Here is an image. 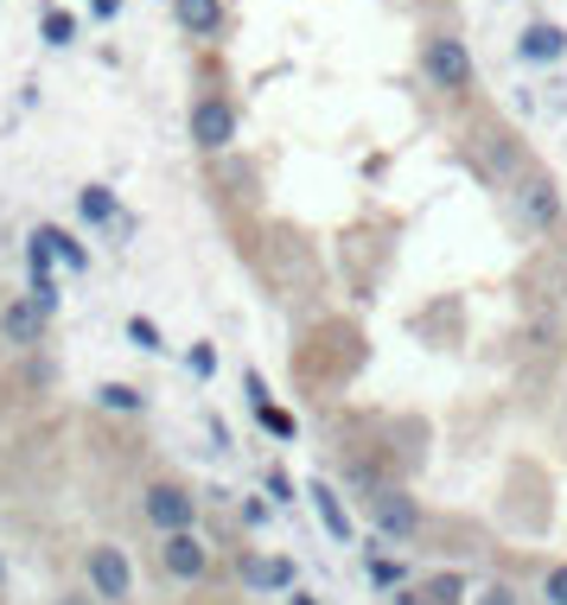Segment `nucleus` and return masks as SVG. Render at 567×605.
<instances>
[{"mask_svg":"<svg viewBox=\"0 0 567 605\" xmlns=\"http://www.w3.org/2000/svg\"><path fill=\"white\" fill-rule=\"evenodd\" d=\"M421 64H427V83L434 90H446V96H465L472 90V76H478V64H472V51H465V39H427V51H421Z\"/></svg>","mask_w":567,"mask_h":605,"instance_id":"f257e3e1","label":"nucleus"},{"mask_svg":"<svg viewBox=\"0 0 567 605\" xmlns=\"http://www.w3.org/2000/svg\"><path fill=\"white\" fill-rule=\"evenodd\" d=\"M511 211H516V224L529 229V236H548V229L561 224V192H555V178H548V173H529L511 192Z\"/></svg>","mask_w":567,"mask_h":605,"instance_id":"f03ea898","label":"nucleus"},{"mask_svg":"<svg viewBox=\"0 0 567 605\" xmlns=\"http://www.w3.org/2000/svg\"><path fill=\"white\" fill-rule=\"evenodd\" d=\"M370 516H377V530L389 542H414V530H421V504H414L409 491H395V484H377L370 491Z\"/></svg>","mask_w":567,"mask_h":605,"instance_id":"7ed1b4c3","label":"nucleus"},{"mask_svg":"<svg viewBox=\"0 0 567 605\" xmlns=\"http://www.w3.org/2000/svg\"><path fill=\"white\" fill-rule=\"evenodd\" d=\"M141 510H147V523H154L159 535H185L192 530V516H198V498H192L185 484H154Z\"/></svg>","mask_w":567,"mask_h":605,"instance_id":"20e7f679","label":"nucleus"},{"mask_svg":"<svg viewBox=\"0 0 567 605\" xmlns=\"http://www.w3.org/2000/svg\"><path fill=\"white\" fill-rule=\"evenodd\" d=\"M90 593L96 599H109V605H122L134 593V567H128V555L122 548H90Z\"/></svg>","mask_w":567,"mask_h":605,"instance_id":"39448f33","label":"nucleus"},{"mask_svg":"<svg viewBox=\"0 0 567 605\" xmlns=\"http://www.w3.org/2000/svg\"><path fill=\"white\" fill-rule=\"evenodd\" d=\"M192 141L205 153H224L236 141V109L224 96H205L198 109H192Z\"/></svg>","mask_w":567,"mask_h":605,"instance_id":"423d86ee","label":"nucleus"},{"mask_svg":"<svg viewBox=\"0 0 567 605\" xmlns=\"http://www.w3.org/2000/svg\"><path fill=\"white\" fill-rule=\"evenodd\" d=\"M159 561H166V574H173V581H205L210 548H205V542H198L192 530H185V535H166V548H159Z\"/></svg>","mask_w":567,"mask_h":605,"instance_id":"0eeeda50","label":"nucleus"},{"mask_svg":"<svg viewBox=\"0 0 567 605\" xmlns=\"http://www.w3.org/2000/svg\"><path fill=\"white\" fill-rule=\"evenodd\" d=\"M516 58H523V64H561L567 58V32L561 25H548V20H529L523 25V39H516Z\"/></svg>","mask_w":567,"mask_h":605,"instance_id":"6e6552de","label":"nucleus"},{"mask_svg":"<svg viewBox=\"0 0 567 605\" xmlns=\"http://www.w3.org/2000/svg\"><path fill=\"white\" fill-rule=\"evenodd\" d=\"M45 319H52V312H39V300H13L7 319H0V331H7V345H39Z\"/></svg>","mask_w":567,"mask_h":605,"instance_id":"1a4fd4ad","label":"nucleus"},{"mask_svg":"<svg viewBox=\"0 0 567 605\" xmlns=\"http://www.w3.org/2000/svg\"><path fill=\"white\" fill-rule=\"evenodd\" d=\"M307 498H312V510H319V523H326V535H332V542H351V535H358V530H351V516H344V504H338L332 484H312Z\"/></svg>","mask_w":567,"mask_h":605,"instance_id":"9d476101","label":"nucleus"},{"mask_svg":"<svg viewBox=\"0 0 567 605\" xmlns=\"http://www.w3.org/2000/svg\"><path fill=\"white\" fill-rule=\"evenodd\" d=\"M173 13H179V25H185V32L210 39V32L224 25V0H173Z\"/></svg>","mask_w":567,"mask_h":605,"instance_id":"9b49d317","label":"nucleus"},{"mask_svg":"<svg viewBox=\"0 0 567 605\" xmlns=\"http://www.w3.org/2000/svg\"><path fill=\"white\" fill-rule=\"evenodd\" d=\"M243 581L249 586H261V593H287L293 586V561H243Z\"/></svg>","mask_w":567,"mask_h":605,"instance_id":"f8f14e48","label":"nucleus"},{"mask_svg":"<svg viewBox=\"0 0 567 605\" xmlns=\"http://www.w3.org/2000/svg\"><path fill=\"white\" fill-rule=\"evenodd\" d=\"M78 211H83V224H109V217H115V192H109V185H83Z\"/></svg>","mask_w":567,"mask_h":605,"instance_id":"ddd939ff","label":"nucleus"},{"mask_svg":"<svg viewBox=\"0 0 567 605\" xmlns=\"http://www.w3.org/2000/svg\"><path fill=\"white\" fill-rule=\"evenodd\" d=\"M421 599L427 605H465V574H434V581L421 586Z\"/></svg>","mask_w":567,"mask_h":605,"instance_id":"4468645a","label":"nucleus"},{"mask_svg":"<svg viewBox=\"0 0 567 605\" xmlns=\"http://www.w3.org/2000/svg\"><path fill=\"white\" fill-rule=\"evenodd\" d=\"M96 396H103V408H115V414H141V408H147V396H141L134 382H103Z\"/></svg>","mask_w":567,"mask_h":605,"instance_id":"2eb2a0df","label":"nucleus"},{"mask_svg":"<svg viewBox=\"0 0 567 605\" xmlns=\"http://www.w3.org/2000/svg\"><path fill=\"white\" fill-rule=\"evenodd\" d=\"M39 236L52 243V255H58V262H64V268H90V249H83V243H71L64 229H39Z\"/></svg>","mask_w":567,"mask_h":605,"instance_id":"dca6fc26","label":"nucleus"},{"mask_svg":"<svg viewBox=\"0 0 567 605\" xmlns=\"http://www.w3.org/2000/svg\"><path fill=\"white\" fill-rule=\"evenodd\" d=\"M71 39H78V20H71L64 7H52V13H45V45H71Z\"/></svg>","mask_w":567,"mask_h":605,"instance_id":"f3484780","label":"nucleus"},{"mask_svg":"<svg viewBox=\"0 0 567 605\" xmlns=\"http://www.w3.org/2000/svg\"><path fill=\"white\" fill-rule=\"evenodd\" d=\"M256 414H261V428L275 433V440H293V414H281V408H268V402H261Z\"/></svg>","mask_w":567,"mask_h":605,"instance_id":"a211bd4d","label":"nucleus"},{"mask_svg":"<svg viewBox=\"0 0 567 605\" xmlns=\"http://www.w3.org/2000/svg\"><path fill=\"white\" fill-rule=\"evenodd\" d=\"M128 338L141 345V351H159V326L154 319H128Z\"/></svg>","mask_w":567,"mask_h":605,"instance_id":"6ab92c4d","label":"nucleus"},{"mask_svg":"<svg viewBox=\"0 0 567 605\" xmlns=\"http://www.w3.org/2000/svg\"><path fill=\"white\" fill-rule=\"evenodd\" d=\"M542 599H548V605H567V567H548V581H542Z\"/></svg>","mask_w":567,"mask_h":605,"instance_id":"aec40b11","label":"nucleus"},{"mask_svg":"<svg viewBox=\"0 0 567 605\" xmlns=\"http://www.w3.org/2000/svg\"><path fill=\"white\" fill-rule=\"evenodd\" d=\"M370 581H377V586H395V581H402V561H383V555H377V561H370Z\"/></svg>","mask_w":567,"mask_h":605,"instance_id":"412c9836","label":"nucleus"},{"mask_svg":"<svg viewBox=\"0 0 567 605\" xmlns=\"http://www.w3.org/2000/svg\"><path fill=\"white\" fill-rule=\"evenodd\" d=\"M192 370H198V377H210V370H217V351H210V345H198V351H192Z\"/></svg>","mask_w":567,"mask_h":605,"instance_id":"4be33fe9","label":"nucleus"},{"mask_svg":"<svg viewBox=\"0 0 567 605\" xmlns=\"http://www.w3.org/2000/svg\"><path fill=\"white\" fill-rule=\"evenodd\" d=\"M478 605H516V593H511V586H491V593H485Z\"/></svg>","mask_w":567,"mask_h":605,"instance_id":"5701e85b","label":"nucleus"},{"mask_svg":"<svg viewBox=\"0 0 567 605\" xmlns=\"http://www.w3.org/2000/svg\"><path fill=\"white\" fill-rule=\"evenodd\" d=\"M90 7H96L103 20H115V13H122V0H90Z\"/></svg>","mask_w":567,"mask_h":605,"instance_id":"b1692460","label":"nucleus"},{"mask_svg":"<svg viewBox=\"0 0 567 605\" xmlns=\"http://www.w3.org/2000/svg\"><path fill=\"white\" fill-rule=\"evenodd\" d=\"M389 605H427V599H421V593H395Z\"/></svg>","mask_w":567,"mask_h":605,"instance_id":"393cba45","label":"nucleus"},{"mask_svg":"<svg viewBox=\"0 0 567 605\" xmlns=\"http://www.w3.org/2000/svg\"><path fill=\"white\" fill-rule=\"evenodd\" d=\"M287 605H319V599H312V593H293V599H287Z\"/></svg>","mask_w":567,"mask_h":605,"instance_id":"a878e982","label":"nucleus"},{"mask_svg":"<svg viewBox=\"0 0 567 605\" xmlns=\"http://www.w3.org/2000/svg\"><path fill=\"white\" fill-rule=\"evenodd\" d=\"M0 586H7V561H0Z\"/></svg>","mask_w":567,"mask_h":605,"instance_id":"bb28decb","label":"nucleus"}]
</instances>
